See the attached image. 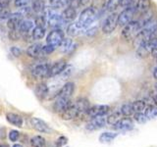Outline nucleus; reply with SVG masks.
Masks as SVG:
<instances>
[{
	"label": "nucleus",
	"mask_w": 157,
	"mask_h": 147,
	"mask_svg": "<svg viewBox=\"0 0 157 147\" xmlns=\"http://www.w3.org/2000/svg\"><path fill=\"white\" fill-rule=\"evenodd\" d=\"M140 29H141V24L140 21H134L132 20L130 23H128L126 26L123 27L121 36L125 40H132V39H135L137 36Z\"/></svg>",
	"instance_id": "1"
},
{
	"label": "nucleus",
	"mask_w": 157,
	"mask_h": 147,
	"mask_svg": "<svg viewBox=\"0 0 157 147\" xmlns=\"http://www.w3.org/2000/svg\"><path fill=\"white\" fill-rule=\"evenodd\" d=\"M96 19V11L93 7H86L81 12L78 19V23L85 29H87Z\"/></svg>",
	"instance_id": "2"
},
{
	"label": "nucleus",
	"mask_w": 157,
	"mask_h": 147,
	"mask_svg": "<svg viewBox=\"0 0 157 147\" xmlns=\"http://www.w3.org/2000/svg\"><path fill=\"white\" fill-rule=\"evenodd\" d=\"M136 14V10L135 5L125 8L119 15H118V26H121V27L126 26L128 23L132 21V19H134V16Z\"/></svg>",
	"instance_id": "3"
},
{
	"label": "nucleus",
	"mask_w": 157,
	"mask_h": 147,
	"mask_svg": "<svg viewBox=\"0 0 157 147\" xmlns=\"http://www.w3.org/2000/svg\"><path fill=\"white\" fill-rule=\"evenodd\" d=\"M118 26V14L112 12L109 16L104 20L102 24V32L105 34H110L115 31Z\"/></svg>",
	"instance_id": "4"
},
{
	"label": "nucleus",
	"mask_w": 157,
	"mask_h": 147,
	"mask_svg": "<svg viewBox=\"0 0 157 147\" xmlns=\"http://www.w3.org/2000/svg\"><path fill=\"white\" fill-rule=\"evenodd\" d=\"M44 16L46 18L47 24H49L53 28H59L64 23L61 14H59L56 11V9L50 8L49 10H45V15Z\"/></svg>",
	"instance_id": "5"
},
{
	"label": "nucleus",
	"mask_w": 157,
	"mask_h": 147,
	"mask_svg": "<svg viewBox=\"0 0 157 147\" xmlns=\"http://www.w3.org/2000/svg\"><path fill=\"white\" fill-rule=\"evenodd\" d=\"M64 39V33L60 28H55L51 31L46 36V44L57 48Z\"/></svg>",
	"instance_id": "6"
},
{
	"label": "nucleus",
	"mask_w": 157,
	"mask_h": 147,
	"mask_svg": "<svg viewBox=\"0 0 157 147\" xmlns=\"http://www.w3.org/2000/svg\"><path fill=\"white\" fill-rule=\"evenodd\" d=\"M110 111V107L108 105H94L92 107H90V109L87 110L86 115L90 118L99 117V116H105Z\"/></svg>",
	"instance_id": "7"
},
{
	"label": "nucleus",
	"mask_w": 157,
	"mask_h": 147,
	"mask_svg": "<svg viewBox=\"0 0 157 147\" xmlns=\"http://www.w3.org/2000/svg\"><path fill=\"white\" fill-rule=\"evenodd\" d=\"M107 124V117L105 116H99V117H94L91 118L90 122H88L86 125V130H97L99 129L104 127Z\"/></svg>",
	"instance_id": "8"
},
{
	"label": "nucleus",
	"mask_w": 157,
	"mask_h": 147,
	"mask_svg": "<svg viewBox=\"0 0 157 147\" xmlns=\"http://www.w3.org/2000/svg\"><path fill=\"white\" fill-rule=\"evenodd\" d=\"M49 69H50V65H48V64H40V65H37L33 69L32 75L34 78L42 80V78L49 77Z\"/></svg>",
	"instance_id": "9"
},
{
	"label": "nucleus",
	"mask_w": 157,
	"mask_h": 147,
	"mask_svg": "<svg viewBox=\"0 0 157 147\" xmlns=\"http://www.w3.org/2000/svg\"><path fill=\"white\" fill-rule=\"evenodd\" d=\"M31 124L34 130L39 132H42V134H49L51 131V129L47 125V123L41 119H38V118H32Z\"/></svg>",
	"instance_id": "10"
},
{
	"label": "nucleus",
	"mask_w": 157,
	"mask_h": 147,
	"mask_svg": "<svg viewBox=\"0 0 157 147\" xmlns=\"http://www.w3.org/2000/svg\"><path fill=\"white\" fill-rule=\"evenodd\" d=\"M71 100L70 98H64V97H57L55 102L53 104V109L56 113L61 114L65 111L67 108L71 105Z\"/></svg>",
	"instance_id": "11"
},
{
	"label": "nucleus",
	"mask_w": 157,
	"mask_h": 147,
	"mask_svg": "<svg viewBox=\"0 0 157 147\" xmlns=\"http://www.w3.org/2000/svg\"><path fill=\"white\" fill-rule=\"evenodd\" d=\"M67 67V63L65 60H58L53 65H50V69H49V77H56L58 75H61V73L65 70Z\"/></svg>",
	"instance_id": "12"
},
{
	"label": "nucleus",
	"mask_w": 157,
	"mask_h": 147,
	"mask_svg": "<svg viewBox=\"0 0 157 147\" xmlns=\"http://www.w3.org/2000/svg\"><path fill=\"white\" fill-rule=\"evenodd\" d=\"M134 122L130 118H123L118 121L115 125H113V127L117 130H131L134 129Z\"/></svg>",
	"instance_id": "13"
},
{
	"label": "nucleus",
	"mask_w": 157,
	"mask_h": 147,
	"mask_svg": "<svg viewBox=\"0 0 157 147\" xmlns=\"http://www.w3.org/2000/svg\"><path fill=\"white\" fill-rule=\"evenodd\" d=\"M23 21V14L22 13H13L9 17L7 21V27L9 29H18L20 24Z\"/></svg>",
	"instance_id": "14"
},
{
	"label": "nucleus",
	"mask_w": 157,
	"mask_h": 147,
	"mask_svg": "<svg viewBox=\"0 0 157 147\" xmlns=\"http://www.w3.org/2000/svg\"><path fill=\"white\" fill-rule=\"evenodd\" d=\"M74 91H75V83L72 81H68L62 86L59 90L57 97H64V98H71Z\"/></svg>",
	"instance_id": "15"
},
{
	"label": "nucleus",
	"mask_w": 157,
	"mask_h": 147,
	"mask_svg": "<svg viewBox=\"0 0 157 147\" xmlns=\"http://www.w3.org/2000/svg\"><path fill=\"white\" fill-rule=\"evenodd\" d=\"M78 115H80V113H78V108L76 107L75 103H71V105L69 106L63 113H61L62 119L65 121H70V120L75 119V118L78 117Z\"/></svg>",
	"instance_id": "16"
},
{
	"label": "nucleus",
	"mask_w": 157,
	"mask_h": 147,
	"mask_svg": "<svg viewBox=\"0 0 157 147\" xmlns=\"http://www.w3.org/2000/svg\"><path fill=\"white\" fill-rule=\"evenodd\" d=\"M41 49H42V45L39 43H33L32 45H29L27 49V55L31 58L36 59L42 56L41 53Z\"/></svg>",
	"instance_id": "17"
},
{
	"label": "nucleus",
	"mask_w": 157,
	"mask_h": 147,
	"mask_svg": "<svg viewBox=\"0 0 157 147\" xmlns=\"http://www.w3.org/2000/svg\"><path fill=\"white\" fill-rule=\"evenodd\" d=\"M61 17L63 19L64 23H68V22H72L76 19L77 17V10L74 9L72 7L67 6L66 9L64 10L61 14Z\"/></svg>",
	"instance_id": "18"
},
{
	"label": "nucleus",
	"mask_w": 157,
	"mask_h": 147,
	"mask_svg": "<svg viewBox=\"0 0 157 147\" xmlns=\"http://www.w3.org/2000/svg\"><path fill=\"white\" fill-rule=\"evenodd\" d=\"M136 13L145 14L150 9V0H137L135 4Z\"/></svg>",
	"instance_id": "19"
},
{
	"label": "nucleus",
	"mask_w": 157,
	"mask_h": 147,
	"mask_svg": "<svg viewBox=\"0 0 157 147\" xmlns=\"http://www.w3.org/2000/svg\"><path fill=\"white\" fill-rule=\"evenodd\" d=\"M74 103H75L76 107L78 108V111L80 113V115L86 114L87 110L90 109V102H88V100L86 99V98H78V99Z\"/></svg>",
	"instance_id": "20"
},
{
	"label": "nucleus",
	"mask_w": 157,
	"mask_h": 147,
	"mask_svg": "<svg viewBox=\"0 0 157 147\" xmlns=\"http://www.w3.org/2000/svg\"><path fill=\"white\" fill-rule=\"evenodd\" d=\"M58 47L62 53H70L74 50V49H75V45H74L72 39L71 38H65V37H64V39Z\"/></svg>",
	"instance_id": "21"
},
{
	"label": "nucleus",
	"mask_w": 157,
	"mask_h": 147,
	"mask_svg": "<svg viewBox=\"0 0 157 147\" xmlns=\"http://www.w3.org/2000/svg\"><path fill=\"white\" fill-rule=\"evenodd\" d=\"M33 22L31 21V20H24L21 22V24H20V26L18 28V31L20 32V33L22 34H27L29 33V32L33 31Z\"/></svg>",
	"instance_id": "22"
},
{
	"label": "nucleus",
	"mask_w": 157,
	"mask_h": 147,
	"mask_svg": "<svg viewBox=\"0 0 157 147\" xmlns=\"http://www.w3.org/2000/svg\"><path fill=\"white\" fill-rule=\"evenodd\" d=\"M83 31H86V29L83 28L82 26H80L78 22L70 24L68 26V28H67V32H68L69 36H78V34L82 33Z\"/></svg>",
	"instance_id": "23"
},
{
	"label": "nucleus",
	"mask_w": 157,
	"mask_h": 147,
	"mask_svg": "<svg viewBox=\"0 0 157 147\" xmlns=\"http://www.w3.org/2000/svg\"><path fill=\"white\" fill-rule=\"evenodd\" d=\"M6 120L13 126H16L18 127H21L23 126V118L16 114V113H7Z\"/></svg>",
	"instance_id": "24"
},
{
	"label": "nucleus",
	"mask_w": 157,
	"mask_h": 147,
	"mask_svg": "<svg viewBox=\"0 0 157 147\" xmlns=\"http://www.w3.org/2000/svg\"><path fill=\"white\" fill-rule=\"evenodd\" d=\"M31 7L33 11L37 14H42L46 10L44 0H31Z\"/></svg>",
	"instance_id": "25"
},
{
	"label": "nucleus",
	"mask_w": 157,
	"mask_h": 147,
	"mask_svg": "<svg viewBox=\"0 0 157 147\" xmlns=\"http://www.w3.org/2000/svg\"><path fill=\"white\" fill-rule=\"evenodd\" d=\"M48 86L46 83H44V82H41V83H39V85H36V95L39 98V99H44L47 94H48Z\"/></svg>",
	"instance_id": "26"
},
{
	"label": "nucleus",
	"mask_w": 157,
	"mask_h": 147,
	"mask_svg": "<svg viewBox=\"0 0 157 147\" xmlns=\"http://www.w3.org/2000/svg\"><path fill=\"white\" fill-rule=\"evenodd\" d=\"M117 136H118V134H115V132L105 131V132H102L99 135V141L101 143H108V142H111L114 140Z\"/></svg>",
	"instance_id": "27"
},
{
	"label": "nucleus",
	"mask_w": 157,
	"mask_h": 147,
	"mask_svg": "<svg viewBox=\"0 0 157 147\" xmlns=\"http://www.w3.org/2000/svg\"><path fill=\"white\" fill-rule=\"evenodd\" d=\"M45 36V28L42 27H34L32 31V36L34 40H40Z\"/></svg>",
	"instance_id": "28"
},
{
	"label": "nucleus",
	"mask_w": 157,
	"mask_h": 147,
	"mask_svg": "<svg viewBox=\"0 0 157 147\" xmlns=\"http://www.w3.org/2000/svg\"><path fill=\"white\" fill-rule=\"evenodd\" d=\"M29 143L32 147H45L46 140L40 135H34L29 140Z\"/></svg>",
	"instance_id": "29"
},
{
	"label": "nucleus",
	"mask_w": 157,
	"mask_h": 147,
	"mask_svg": "<svg viewBox=\"0 0 157 147\" xmlns=\"http://www.w3.org/2000/svg\"><path fill=\"white\" fill-rule=\"evenodd\" d=\"M120 114L125 117H130L135 114L134 108H132V103H125L123 104L120 109Z\"/></svg>",
	"instance_id": "30"
},
{
	"label": "nucleus",
	"mask_w": 157,
	"mask_h": 147,
	"mask_svg": "<svg viewBox=\"0 0 157 147\" xmlns=\"http://www.w3.org/2000/svg\"><path fill=\"white\" fill-rule=\"evenodd\" d=\"M144 115L147 120H153L157 117V106L149 105L148 107H145Z\"/></svg>",
	"instance_id": "31"
},
{
	"label": "nucleus",
	"mask_w": 157,
	"mask_h": 147,
	"mask_svg": "<svg viewBox=\"0 0 157 147\" xmlns=\"http://www.w3.org/2000/svg\"><path fill=\"white\" fill-rule=\"evenodd\" d=\"M122 4V0H107L105 7L106 10L109 12H115L116 10L121 6Z\"/></svg>",
	"instance_id": "32"
},
{
	"label": "nucleus",
	"mask_w": 157,
	"mask_h": 147,
	"mask_svg": "<svg viewBox=\"0 0 157 147\" xmlns=\"http://www.w3.org/2000/svg\"><path fill=\"white\" fill-rule=\"evenodd\" d=\"M49 6L52 9H60L68 6L69 0H48Z\"/></svg>",
	"instance_id": "33"
},
{
	"label": "nucleus",
	"mask_w": 157,
	"mask_h": 147,
	"mask_svg": "<svg viewBox=\"0 0 157 147\" xmlns=\"http://www.w3.org/2000/svg\"><path fill=\"white\" fill-rule=\"evenodd\" d=\"M132 108H134V112L135 113L142 112L146 107L144 100H136V101L132 102Z\"/></svg>",
	"instance_id": "34"
},
{
	"label": "nucleus",
	"mask_w": 157,
	"mask_h": 147,
	"mask_svg": "<svg viewBox=\"0 0 157 147\" xmlns=\"http://www.w3.org/2000/svg\"><path fill=\"white\" fill-rule=\"evenodd\" d=\"M120 113H113V114L107 116V124L108 125H115L116 123L120 120Z\"/></svg>",
	"instance_id": "35"
},
{
	"label": "nucleus",
	"mask_w": 157,
	"mask_h": 147,
	"mask_svg": "<svg viewBox=\"0 0 157 147\" xmlns=\"http://www.w3.org/2000/svg\"><path fill=\"white\" fill-rule=\"evenodd\" d=\"M34 24H36V27L45 28V24H47L45 16H44V15H39V16H37L36 20H34Z\"/></svg>",
	"instance_id": "36"
},
{
	"label": "nucleus",
	"mask_w": 157,
	"mask_h": 147,
	"mask_svg": "<svg viewBox=\"0 0 157 147\" xmlns=\"http://www.w3.org/2000/svg\"><path fill=\"white\" fill-rule=\"evenodd\" d=\"M11 11L8 7H0V19L2 20H8L11 16Z\"/></svg>",
	"instance_id": "37"
},
{
	"label": "nucleus",
	"mask_w": 157,
	"mask_h": 147,
	"mask_svg": "<svg viewBox=\"0 0 157 147\" xmlns=\"http://www.w3.org/2000/svg\"><path fill=\"white\" fill-rule=\"evenodd\" d=\"M134 118H135V120L137 123H139V124H144V123H146L147 121H148V120L146 119L144 113H142V112L135 113V114H134Z\"/></svg>",
	"instance_id": "38"
},
{
	"label": "nucleus",
	"mask_w": 157,
	"mask_h": 147,
	"mask_svg": "<svg viewBox=\"0 0 157 147\" xmlns=\"http://www.w3.org/2000/svg\"><path fill=\"white\" fill-rule=\"evenodd\" d=\"M8 36L11 40L16 41L20 38V36H21V33H20V32L18 31V29H9Z\"/></svg>",
	"instance_id": "39"
},
{
	"label": "nucleus",
	"mask_w": 157,
	"mask_h": 147,
	"mask_svg": "<svg viewBox=\"0 0 157 147\" xmlns=\"http://www.w3.org/2000/svg\"><path fill=\"white\" fill-rule=\"evenodd\" d=\"M56 48H54L53 46L51 45H48V44H46V45L42 46V49H41V53H42V56H45V55H48V54H51L52 52H54V50H55Z\"/></svg>",
	"instance_id": "40"
},
{
	"label": "nucleus",
	"mask_w": 157,
	"mask_h": 147,
	"mask_svg": "<svg viewBox=\"0 0 157 147\" xmlns=\"http://www.w3.org/2000/svg\"><path fill=\"white\" fill-rule=\"evenodd\" d=\"M19 137H20V132L16 130H13L9 132V139L15 142V141H17L19 139Z\"/></svg>",
	"instance_id": "41"
},
{
	"label": "nucleus",
	"mask_w": 157,
	"mask_h": 147,
	"mask_svg": "<svg viewBox=\"0 0 157 147\" xmlns=\"http://www.w3.org/2000/svg\"><path fill=\"white\" fill-rule=\"evenodd\" d=\"M68 144V138L66 136H60L56 141L57 147H65Z\"/></svg>",
	"instance_id": "42"
},
{
	"label": "nucleus",
	"mask_w": 157,
	"mask_h": 147,
	"mask_svg": "<svg viewBox=\"0 0 157 147\" xmlns=\"http://www.w3.org/2000/svg\"><path fill=\"white\" fill-rule=\"evenodd\" d=\"M69 7H72L74 9H78L82 6V0H69Z\"/></svg>",
	"instance_id": "43"
},
{
	"label": "nucleus",
	"mask_w": 157,
	"mask_h": 147,
	"mask_svg": "<svg viewBox=\"0 0 157 147\" xmlns=\"http://www.w3.org/2000/svg\"><path fill=\"white\" fill-rule=\"evenodd\" d=\"M29 1H31V0H14V5L16 7L23 8V7H26Z\"/></svg>",
	"instance_id": "44"
},
{
	"label": "nucleus",
	"mask_w": 157,
	"mask_h": 147,
	"mask_svg": "<svg viewBox=\"0 0 157 147\" xmlns=\"http://www.w3.org/2000/svg\"><path fill=\"white\" fill-rule=\"evenodd\" d=\"M10 52L14 57H20L22 55V50L17 46H12L10 48Z\"/></svg>",
	"instance_id": "45"
},
{
	"label": "nucleus",
	"mask_w": 157,
	"mask_h": 147,
	"mask_svg": "<svg viewBox=\"0 0 157 147\" xmlns=\"http://www.w3.org/2000/svg\"><path fill=\"white\" fill-rule=\"evenodd\" d=\"M136 3V0H122V4L121 6L122 7H130V6H132V5H135Z\"/></svg>",
	"instance_id": "46"
},
{
	"label": "nucleus",
	"mask_w": 157,
	"mask_h": 147,
	"mask_svg": "<svg viewBox=\"0 0 157 147\" xmlns=\"http://www.w3.org/2000/svg\"><path fill=\"white\" fill-rule=\"evenodd\" d=\"M150 55L154 56V57H157V36L154 39V43H153V46H152Z\"/></svg>",
	"instance_id": "47"
},
{
	"label": "nucleus",
	"mask_w": 157,
	"mask_h": 147,
	"mask_svg": "<svg viewBox=\"0 0 157 147\" xmlns=\"http://www.w3.org/2000/svg\"><path fill=\"white\" fill-rule=\"evenodd\" d=\"M153 77L155 78V80H157V65H156V67L153 69Z\"/></svg>",
	"instance_id": "48"
},
{
	"label": "nucleus",
	"mask_w": 157,
	"mask_h": 147,
	"mask_svg": "<svg viewBox=\"0 0 157 147\" xmlns=\"http://www.w3.org/2000/svg\"><path fill=\"white\" fill-rule=\"evenodd\" d=\"M13 147H23V146L21 144H14Z\"/></svg>",
	"instance_id": "49"
},
{
	"label": "nucleus",
	"mask_w": 157,
	"mask_h": 147,
	"mask_svg": "<svg viewBox=\"0 0 157 147\" xmlns=\"http://www.w3.org/2000/svg\"><path fill=\"white\" fill-rule=\"evenodd\" d=\"M0 147H8L7 144H0Z\"/></svg>",
	"instance_id": "50"
},
{
	"label": "nucleus",
	"mask_w": 157,
	"mask_h": 147,
	"mask_svg": "<svg viewBox=\"0 0 157 147\" xmlns=\"http://www.w3.org/2000/svg\"><path fill=\"white\" fill-rule=\"evenodd\" d=\"M155 89L157 90V83H156V85H155Z\"/></svg>",
	"instance_id": "51"
},
{
	"label": "nucleus",
	"mask_w": 157,
	"mask_h": 147,
	"mask_svg": "<svg viewBox=\"0 0 157 147\" xmlns=\"http://www.w3.org/2000/svg\"><path fill=\"white\" fill-rule=\"evenodd\" d=\"M156 63H157V57H156Z\"/></svg>",
	"instance_id": "52"
}]
</instances>
